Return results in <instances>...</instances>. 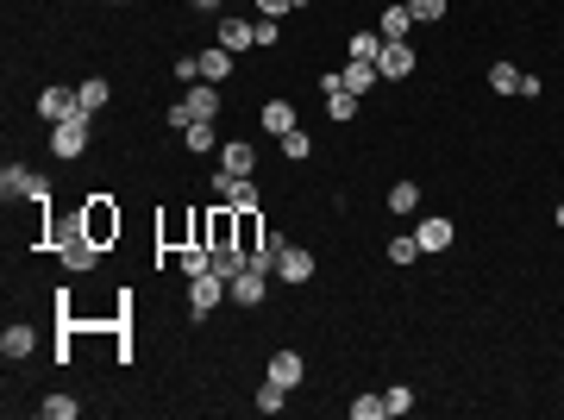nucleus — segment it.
<instances>
[{"mask_svg":"<svg viewBox=\"0 0 564 420\" xmlns=\"http://www.w3.org/2000/svg\"><path fill=\"white\" fill-rule=\"evenodd\" d=\"M214 88H220V82H195V88H182V101H176L163 120H169L176 132L195 126V120H214V114H220V95H214Z\"/></svg>","mask_w":564,"mask_h":420,"instance_id":"1","label":"nucleus"},{"mask_svg":"<svg viewBox=\"0 0 564 420\" xmlns=\"http://www.w3.org/2000/svg\"><path fill=\"white\" fill-rule=\"evenodd\" d=\"M383 408H389V415H414V389H402V383L383 389Z\"/></svg>","mask_w":564,"mask_h":420,"instance_id":"32","label":"nucleus"},{"mask_svg":"<svg viewBox=\"0 0 564 420\" xmlns=\"http://www.w3.org/2000/svg\"><path fill=\"white\" fill-rule=\"evenodd\" d=\"M232 76V50L220 44V50H201V82H226Z\"/></svg>","mask_w":564,"mask_h":420,"instance_id":"22","label":"nucleus"},{"mask_svg":"<svg viewBox=\"0 0 564 420\" xmlns=\"http://www.w3.org/2000/svg\"><path fill=\"white\" fill-rule=\"evenodd\" d=\"M76 107H82L76 88H44V95H38V120H44V126H63Z\"/></svg>","mask_w":564,"mask_h":420,"instance_id":"7","label":"nucleus"},{"mask_svg":"<svg viewBox=\"0 0 564 420\" xmlns=\"http://www.w3.org/2000/svg\"><path fill=\"white\" fill-rule=\"evenodd\" d=\"M377 32H383V44H402V38L414 32V13H408V0H396V6H383V19H377Z\"/></svg>","mask_w":564,"mask_h":420,"instance_id":"10","label":"nucleus"},{"mask_svg":"<svg viewBox=\"0 0 564 420\" xmlns=\"http://www.w3.org/2000/svg\"><path fill=\"white\" fill-rule=\"evenodd\" d=\"M38 182H44V176H32L25 163H6V169H0V195H6V201H19V195L32 201V195H38Z\"/></svg>","mask_w":564,"mask_h":420,"instance_id":"12","label":"nucleus"},{"mask_svg":"<svg viewBox=\"0 0 564 420\" xmlns=\"http://www.w3.org/2000/svg\"><path fill=\"white\" fill-rule=\"evenodd\" d=\"M220 44L226 50H245V44H258V25L251 19H220Z\"/></svg>","mask_w":564,"mask_h":420,"instance_id":"20","label":"nucleus"},{"mask_svg":"<svg viewBox=\"0 0 564 420\" xmlns=\"http://www.w3.org/2000/svg\"><path fill=\"white\" fill-rule=\"evenodd\" d=\"M195 6H201V13H214V6H220V0H195Z\"/></svg>","mask_w":564,"mask_h":420,"instance_id":"38","label":"nucleus"},{"mask_svg":"<svg viewBox=\"0 0 564 420\" xmlns=\"http://www.w3.org/2000/svg\"><path fill=\"white\" fill-rule=\"evenodd\" d=\"M552 220H559V226H564V201H559V214H552Z\"/></svg>","mask_w":564,"mask_h":420,"instance_id":"39","label":"nucleus"},{"mask_svg":"<svg viewBox=\"0 0 564 420\" xmlns=\"http://www.w3.org/2000/svg\"><path fill=\"white\" fill-rule=\"evenodd\" d=\"M264 245H270V239H264V214H258V207H245V214H239V251H245V264H251Z\"/></svg>","mask_w":564,"mask_h":420,"instance_id":"13","label":"nucleus"},{"mask_svg":"<svg viewBox=\"0 0 564 420\" xmlns=\"http://www.w3.org/2000/svg\"><path fill=\"white\" fill-rule=\"evenodd\" d=\"M295 6H301V0H258V13H264V19H282V13H295Z\"/></svg>","mask_w":564,"mask_h":420,"instance_id":"36","label":"nucleus"},{"mask_svg":"<svg viewBox=\"0 0 564 420\" xmlns=\"http://www.w3.org/2000/svg\"><path fill=\"white\" fill-rule=\"evenodd\" d=\"M377 69H383L389 82H408V76H414V44H408V38H402V44H383Z\"/></svg>","mask_w":564,"mask_h":420,"instance_id":"8","label":"nucleus"},{"mask_svg":"<svg viewBox=\"0 0 564 420\" xmlns=\"http://www.w3.org/2000/svg\"><path fill=\"white\" fill-rule=\"evenodd\" d=\"M32 345H38V333H32V326H25V320H13V326H6V333H0V352H6V358H13V364H19V358H32Z\"/></svg>","mask_w":564,"mask_h":420,"instance_id":"17","label":"nucleus"},{"mask_svg":"<svg viewBox=\"0 0 564 420\" xmlns=\"http://www.w3.org/2000/svg\"><path fill=\"white\" fill-rule=\"evenodd\" d=\"M421 258V245H414V233L408 239H389V264H414Z\"/></svg>","mask_w":564,"mask_h":420,"instance_id":"34","label":"nucleus"},{"mask_svg":"<svg viewBox=\"0 0 564 420\" xmlns=\"http://www.w3.org/2000/svg\"><path fill=\"white\" fill-rule=\"evenodd\" d=\"M182 139H188V151H214V120H195V126H182Z\"/></svg>","mask_w":564,"mask_h":420,"instance_id":"30","label":"nucleus"},{"mask_svg":"<svg viewBox=\"0 0 564 420\" xmlns=\"http://www.w3.org/2000/svg\"><path fill=\"white\" fill-rule=\"evenodd\" d=\"M377 76H383V69H377V63H358V57L339 69V82H345L351 95H370V88H377Z\"/></svg>","mask_w":564,"mask_h":420,"instance_id":"19","label":"nucleus"},{"mask_svg":"<svg viewBox=\"0 0 564 420\" xmlns=\"http://www.w3.org/2000/svg\"><path fill=\"white\" fill-rule=\"evenodd\" d=\"M82 233H88L101 251L120 239V207H114V195H88V201H82Z\"/></svg>","mask_w":564,"mask_h":420,"instance_id":"2","label":"nucleus"},{"mask_svg":"<svg viewBox=\"0 0 564 420\" xmlns=\"http://www.w3.org/2000/svg\"><path fill=\"white\" fill-rule=\"evenodd\" d=\"M220 301H232V288H226V277H220V270H201V277H188V314H195V320H207Z\"/></svg>","mask_w":564,"mask_h":420,"instance_id":"5","label":"nucleus"},{"mask_svg":"<svg viewBox=\"0 0 564 420\" xmlns=\"http://www.w3.org/2000/svg\"><path fill=\"white\" fill-rule=\"evenodd\" d=\"M251 25H258V44H264V50H270V44H277V19H264V13H258V19H251Z\"/></svg>","mask_w":564,"mask_h":420,"instance_id":"37","label":"nucleus"},{"mask_svg":"<svg viewBox=\"0 0 564 420\" xmlns=\"http://www.w3.org/2000/svg\"><path fill=\"white\" fill-rule=\"evenodd\" d=\"M114 6H120V0H114Z\"/></svg>","mask_w":564,"mask_h":420,"instance_id":"40","label":"nucleus"},{"mask_svg":"<svg viewBox=\"0 0 564 420\" xmlns=\"http://www.w3.org/2000/svg\"><path fill=\"white\" fill-rule=\"evenodd\" d=\"M489 88H496V95H521V69H514V63H496V69H489Z\"/></svg>","mask_w":564,"mask_h":420,"instance_id":"29","label":"nucleus"},{"mask_svg":"<svg viewBox=\"0 0 564 420\" xmlns=\"http://www.w3.org/2000/svg\"><path fill=\"white\" fill-rule=\"evenodd\" d=\"M383 415H389L383 396H358V402H351V420H383Z\"/></svg>","mask_w":564,"mask_h":420,"instance_id":"33","label":"nucleus"},{"mask_svg":"<svg viewBox=\"0 0 564 420\" xmlns=\"http://www.w3.org/2000/svg\"><path fill=\"white\" fill-rule=\"evenodd\" d=\"M345 50H351L358 63H377V57H383V32H358V38H351Z\"/></svg>","mask_w":564,"mask_h":420,"instance_id":"25","label":"nucleus"},{"mask_svg":"<svg viewBox=\"0 0 564 420\" xmlns=\"http://www.w3.org/2000/svg\"><path fill=\"white\" fill-rule=\"evenodd\" d=\"M214 201H220V207H239V214H245V207H264L258 182H251V176H226V169H214Z\"/></svg>","mask_w":564,"mask_h":420,"instance_id":"6","label":"nucleus"},{"mask_svg":"<svg viewBox=\"0 0 564 420\" xmlns=\"http://www.w3.org/2000/svg\"><path fill=\"white\" fill-rule=\"evenodd\" d=\"M414 245H421V251H445V245H451V220H439V214L421 220V226H414Z\"/></svg>","mask_w":564,"mask_h":420,"instance_id":"18","label":"nucleus"},{"mask_svg":"<svg viewBox=\"0 0 564 420\" xmlns=\"http://www.w3.org/2000/svg\"><path fill=\"white\" fill-rule=\"evenodd\" d=\"M383 207H389V214H414V207H421V188H414V182H396Z\"/></svg>","mask_w":564,"mask_h":420,"instance_id":"26","label":"nucleus"},{"mask_svg":"<svg viewBox=\"0 0 564 420\" xmlns=\"http://www.w3.org/2000/svg\"><path fill=\"white\" fill-rule=\"evenodd\" d=\"M264 132H270V139L295 132V107H288V101H264Z\"/></svg>","mask_w":564,"mask_h":420,"instance_id":"21","label":"nucleus"},{"mask_svg":"<svg viewBox=\"0 0 564 420\" xmlns=\"http://www.w3.org/2000/svg\"><path fill=\"white\" fill-rule=\"evenodd\" d=\"M282 408H288V389L264 377V389H258V415H282Z\"/></svg>","mask_w":564,"mask_h":420,"instance_id":"28","label":"nucleus"},{"mask_svg":"<svg viewBox=\"0 0 564 420\" xmlns=\"http://www.w3.org/2000/svg\"><path fill=\"white\" fill-rule=\"evenodd\" d=\"M301 370H307V364H301V352H270V364H264V377H270V383H282V389H295V383H301Z\"/></svg>","mask_w":564,"mask_h":420,"instance_id":"15","label":"nucleus"},{"mask_svg":"<svg viewBox=\"0 0 564 420\" xmlns=\"http://www.w3.org/2000/svg\"><path fill=\"white\" fill-rule=\"evenodd\" d=\"M220 169H226V176H251V169H258V151H251L245 139L220 144Z\"/></svg>","mask_w":564,"mask_h":420,"instance_id":"16","label":"nucleus"},{"mask_svg":"<svg viewBox=\"0 0 564 420\" xmlns=\"http://www.w3.org/2000/svg\"><path fill=\"white\" fill-rule=\"evenodd\" d=\"M214 270H220V277L232 282L239 270H245V251H239V245H214Z\"/></svg>","mask_w":564,"mask_h":420,"instance_id":"27","label":"nucleus"},{"mask_svg":"<svg viewBox=\"0 0 564 420\" xmlns=\"http://www.w3.org/2000/svg\"><path fill=\"white\" fill-rule=\"evenodd\" d=\"M277 277H282V282H314V251L282 245V251H277Z\"/></svg>","mask_w":564,"mask_h":420,"instance_id":"9","label":"nucleus"},{"mask_svg":"<svg viewBox=\"0 0 564 420\" xmlns=\"http://www.w3.org/2000/svg\"><path fill=\"white\" fill-rule=\"evenodd\" d=\"M76 101H82V107H88V114H101V107H107V101H114V88H107V76H88V82H82V88H76Z\"/></svg>","mask_w":564,"mask_h":420,"instance_id":"23","label":"nucleus"},{"mask_svg":"<svg viewBox=\"0 0 564 420\" xmlns=\"http://www.w3.org/2000/svg\"><path fill=\"white\" fill-rule=\"evenodd\" d=\"M88 126H95V114H88V107H76L63 126H50V151H57L63 163H69V157H82V151H88Z\"/></svg>","mask_w":564,"mask_h":420,"instance_id":"4","label":"nucleus"},{"mask_svg":"<svg viewBox=\"0 0 564 420\" xmlns=\"http://www.w3.org/2000/svg\"><path fill=\"white\" fill-rule=\"evenodd\" d=\"M57 251H63V264H69V270H95V258H101V245H95V239L82 233V214L57 226Z\"/></svg>","mask_w":564,"mask_h":420,"instance_id":"3","label":"nucleus"},{"mask_svg":"<svg viewBox=\"0 0 564 420\" xmlns=\"http://www.w3.org/2000/svg\"><path fill=\"white\" fill-rule=\"evenodd\" d=\"M408 13H414L421 25H432V19H445V0H408Z\"/></svg>","mask_w":564,"mask_h":420,"instance_id":"35","label":"nucleus"},{"mask_svg":"<svg viewBox=\"0 0 564 420\" xmlns=\"http://www.w3.org/2000/svg\"><path fill=\"white\" fill-rule=\"evenodd\" d=\"M38 415H44V420H76V415H82V402H76V396H44Z\"/></svg>","mask_w":564,"mask_h":420,"instance_id":"24","label":"nucleus"},{"mask_svg":"<svg viewBox=\"0 0 564 420\" xmlns=\"http://www.w3.org/2000/svg\"><path fill=\"white\" fill-rule=\"evenodd\" d=\"M307 151H314V139H307L301 126H295V132H282V157H288V163H301Z\"/></svg>","mask_w":564,"mask_h":420,"instance_id":"31","label":"nucleus"},{"mask_svg":"<svg viewBox=\"0 0 564 420\" xmlns=\"http://www.w3.org/2000/svg\"><path fill=\"white\" fill-rule=\"evenodd\" d=\"M358 101H364V95H351L339 76H326V114H332L339 126H345V120H358Z\"/></svg>","mask_w":564,"mask_h":420,"instance_id":"11","label":"nucleus"},{"mask_svg":"<svg viewBox=\"0 0 564 420\" xmlns=\"http://www.w3.org/2000/svg\"><path fill=\"white\" fill-rule=\"evenodd\" d=\"M264 277H270V270H251V264H245L239 277L226 282V288H232V301H239V307H258V301H264Z\"/></svg>","mask_w":564,"mask_h":420,"instance_id":"14","label":"nucleus"}]
</instances>
